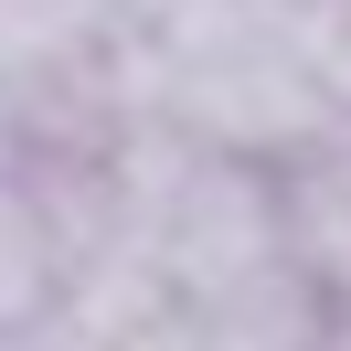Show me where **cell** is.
<instances>
[{
	"label": "cell",
	"instance_id": "1",
	"mask_svg": "<svg viewBox=\"0 0 351 351\" xmlns=\"http://www.w3.org/2000/svg\"><path fill=\"white\" fill-rule=\"evenodd\" d=\"M266 181H277V256H287V277L308 298L351 308V128H319Z\"/></svg>",
	"mask_w": 351,
	"mask_h": 351
}]
</instances>
